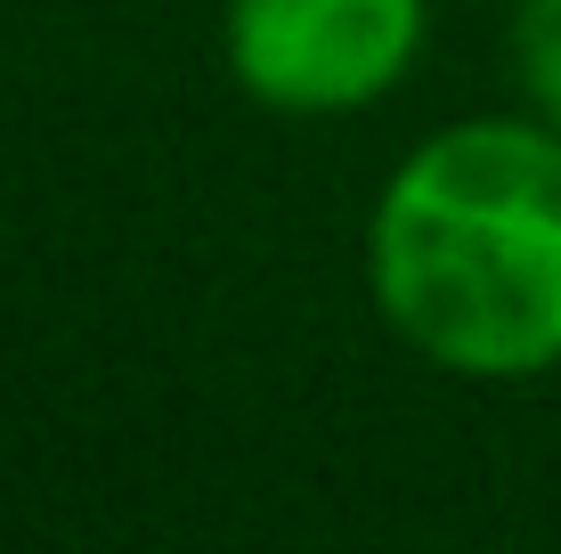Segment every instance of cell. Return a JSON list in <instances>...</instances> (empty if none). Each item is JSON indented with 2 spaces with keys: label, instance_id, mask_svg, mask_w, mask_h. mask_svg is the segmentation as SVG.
Returning a JSON list of instances; mask_svg holds the SVG:
<instances>
[{
  "label": "cell",
  "instance_id": "obj_1",
  "mask_svg": "<svg viewBox=\"0 0 561 554\" xmlns=\"http://www.w3.org/2000/svg\"><path fill=\"white\" fill-rule=\"evenodd\" d=\"M366 294L423 368L537 384L561 368V131L463 114L391 163L366 213Z\"/></svg>",
  "mask_w": 561,
  "mask_h": 554
},
{
  "label": "cell",
  "instance_id": "obj_2",
  "mask_svg": "<svg viewBox=\"0 0 561 554\" xmlns=\"http://www.w3.org/2000/svg\"><path fill=\"white\" fill-rule=\"evenodd\" d=\"M432 42V0H228L220 57L237 90L294 123L382 106Z\"/></svg>",
  "mask_w": 561,
  "mask_h": 554
},
{
  "label": "cell",
  "instance_id": "obj_3",
  "mask_svg": "<svg viewBox=\"0 0 561 554\" xmlns=\"http://www.w3.org/2000/svg\"><path fill=\"white\" fill-rule=\"evenodd\" d=\"M513 82L561 131V0H513Z\"/></svg>",
  "mask_w": 561,
  "mask_h": 554
}]
</instances>
